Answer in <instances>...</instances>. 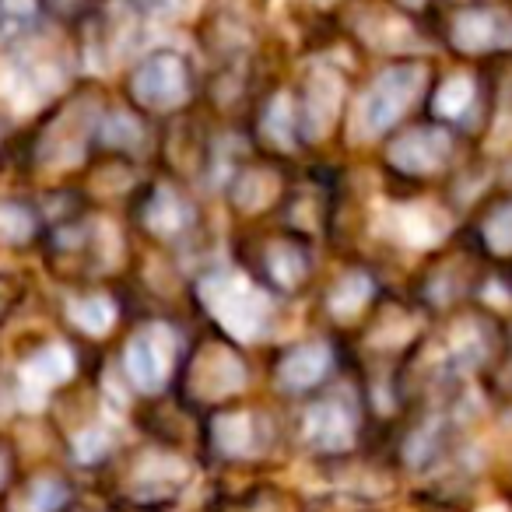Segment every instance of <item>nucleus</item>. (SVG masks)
Listing matches in <instances>:
<instances>
[{
	"mask_svg": "<svg viewBox=\"0 0 512 512\" xmlns=\"http://www.w3.org/2000/svg\"><path fill=\"white\" fill-rule=\"evenodd\" d=\"M193 383H197V393H204V397H225V393L242 390L246 372H242L235 355H228V351H221V348H211L197 362V369H193Z\"/></svg>",
	"mask_w": 512,
	"mask_h": 512,
	"instance_id": "10",
	"label": "nucleus"
},
{
	"mask_svg": "<svg viewBox=\"0 0 512 512\" xmlns=\"http://www.w3.org/2000/svg\"><path fill=\"white\" fill-rule=\"evenodd\" d=\"M57 4H78V0H57Z\"/></svg>",
	"mask_w": 512,
	"mask_h": 512,
	"instance_id": "31",
	"label": "nucleus"
},
{
	"mask_svg": "<svg viewBox=\"0 0 512 512\" xmlns=\"http://www.w3.org/2000/svg\"><path fill=\"white\" fill-rule=\"evenodd\" d=\"M172 358H176V337L162 323L137 330L127 344V376L134 379L137 390L158 393L172 372Z\"/></svg>",
	"mask_w": 512,
	"mask_h": 512,
	"instance_id": "4",
	"label": "nucleus"
},
{
	"mask_svg": "<svg viewBox=\"0 0 512 512\" xmlns=\"http://www.w3.org/2000/svg\"><path fill=\"white\" fill-rule=\"evenodd\" d=\"M74 372V358L67 348H60V344H50V348L36 351V355L25 362L22 369V379H25V390H36L39 397H43L50 386L64 383L67 376Z\"/></svg>",
	"mask_w": 512,
	"mask_h": 512,
	"instance_id": "12",
	"label": "nucleus"
},
{
	"mask_svg": "<svg viewBox=\"0 0 512 512\" xmlns=\"http://www.w3.org/2000/svg\"><path fill=\"white\" fill-rule=\"evenodd\" d=\"M67 502V488L53 477H39L29 491V512H57Z\"/></svg>",
	"mask_w": 512,
	"mask_h": 512,
	"instance_id": "21",
	"label": "nucleus"
},
{
	"mask_svg": "<svg viewBox=\"0 0 512 512\" xmlns=\"http://www.w3.org/2000/svg\"><path fill=\"white\" fill-rule=\"evenodd\" d=\"M0 484H4V460H0Z\"/></svg>",
	"mask_w": 512,
	"mask_h": 512,
	"instance_id": "29",
	"label": "nucleus"
},
{
	"mask_svg": "<svg viewBox=\"0 0 512 512\" xmlns=\"http://www.w3.org/2000/svg\"><path fill=\"white\" fill-rule=\"evenodd\" d=\"M369 295H372V281L365 278V274H348V278L337 285V292L330 295V309H334V316H341V320H351V316L362 313Z\"/></svg>",
	"mask_w": 512,
	"mask_h": 512,
	"instance_id": "16",
	"label": "nucleus"
},
{
	"mask_svg": "<svg viewBox=\"0 0 512 512\" xmlns=\"http://www.w3.org/2000/svg\"><path fill=\"white\" fill-rule=\"evenodd\" d=\"M106 137H109V144H120V148H141V127H137V120L127 113H116L113 120L106 123Z\"/></svg>",
	"mask_w": 512,
	"mask_h": 512,
	"instance_id": "26",
	"label": "nucleus"
},
{
	"mask_svg": "<svg viewBox=\"0 0 512 512\" xmlns=\"http://www.w3.org/2000/svg\"><path fill=\"white\" fill-rule=\"evenodd\" d=\"M148 8H155V11H172L179 4V0H144Z\"/></svg>",
	"mask_w": 512,
	"mask_h": 512,
	"instance_id": "27",
	"label": "nucleus"
},
{
	"mask_svg": "<svg viewBox=\"0 0 512 512\" xmlns=\"http://www.w3.org/2000/svg\"><path fill=\"white\" fill-rule=\"evenodd\" d=\"M484 512H505V509H498V505H491V509H484Z\"/></svg>",
	"mask_w": 512,
	"mask_h": 512,
	"instance_id": "30",
	"label": "nucleus"
},
{
	"mask_svg": "<svg viewBox=\"0 0 512 512\" xmlns=\"http://www.w3.org/2000/svg\"><path fill=\"white\" fill-rule=\"evenodd\" d=\"M397 228L411 246H432V242H439L442 232H446V214L435 211V207H428V204L400 207Z\"/></svg>",
	"mask_w": 512,
	"mask_h": 512,
	"instance_id": "13",
	"label": "nucleus"
},
{
	"mask_svg": "<svg viewBox=\"0 0 512 512\" xmlns=\"http://www.w3.org/2000/svg\"><path fill=\"white\" fill-rule=\"evenodd\" d=\"M71 320L78 323L81 330H88V334H106V330L113 327V320H116V309H113V302H109V299L95 295V299L74 302Z\"/></svg>",
	"mask_w": 512,
	"mask_h": 512,
	"instance_id": "17",
	"label": "nucleus"
},
{
	"mask_svg": "<svg viewBox=\"0 0 512 512\" xmlns=\"http://www.w3.org/2000/svg\"><path fill=\"white\" fill-rule=\"evenodd\" d=\"M200 299L218 316L221 327L239 337V341L260 337L267 330V320H271V302H267V295L260 292V288H253L235 271L207 274V278L200 281Z\"/></svg>",
	"mask_w": 512,
	"mask_h": 512,
	"instance_id": "1",
	"label": "nucleus"
},
{
	"mask_svg": "<svg viewBox=\"0 0 512 512\" xmlns=\"http://www.w3.org/2000/svg\"><path fill=\"white\" fill-rule=\"evenodd\" d=\"M36 18V0H0V29L18 32Z\"/></svg>",
	"mask_w": 512,
	"mask_h": 512,
	"instance_id": "24",
	"label": "nucleus"
},
{
	"mask_svg": "<svg viewBox=\"0 0 512 512\" xmlns=\"http://www.w3.org/2000/svg\"><path fill=\"white\" fill-rule=\"evenodd\" d=\"M306 439L313 442L316 449H327V453L348 449L351 442H355V418H351L348 407L337 404V400H323V404L309 407Z\"/></svg>",
	"mask_w": 512,
	"mask_h": 512,
	"instance_id": "7",
	"label": "nucleus"
},
{
	"mask_svg": "<svg viewBox=\"0 0 512 512\" xmlns=\"http://www.w3.org/2000/svg\"><path fill=\"white\" fill-rule=\"evenodd\" d=\"M344 85L330 67H316L313 78L306 88V127L309 137H323L337 120V109H341Z\"/></svg>",
	"mask_w": 512,
	"mask_h": 512,
	"instance_id": "9",
	"label": "nucleus"
},
{
	"mask_svg": "<svg viewBox=\"0 0 512 512\" xmlns=\"http://www.w3.org/2000/svg\"><path fill=\"white\" fill-rule=\"evenodd\" d=\"M60 74L64 71L57 64H50L46 57H32V60H15L4 81H8V95L25 109L43 102L60 85Z\"/></svg>",
	"mask_w": 512,
	"mask_h": 512,
	"instance_id": "8",
	"label": "nucleus"
},
{
	"mask_svg": "<svg viewBox=\"0 0 512 512\" xmlns=\"http://www.w3.org/2000/svg\"><path fill=\"white\" fill-rule=\"evenodd\" d=\"M267 264H271V274L278 278V285L295 288L302 278H306V253L299 246H274L271 256H267Z\"/></svg>",
	"mask_w": 512,
	"mask_h": 512,
	"instance_id": "18",
	"label": "nucleus"
},
{
	"mask_svg": "<svg viewBox=\"0 0 512 512\" xmlns=\"http://www.w3.org/2000/svg\"><path fill=\"white\" fill-rule=\"evenodd\" d=\"M404 4H407V8H418V4H421V0H404Z\"/></svg>",
	"mask_w": 512,
	"mask_h": 512,
	"instance_id": "28",
	"label": "nucleus"
},
{
	"mask_svg": "<svg viewBox=\"0 0 512 512\" xmlns=\"http://www.w3.org/2000/svg\"><path fill=\"white\" fill-rule=\"evenodd\" d=\"M32 235V218L22 207H4L0 211V239L4 242H25Z\"/></svg>",
	"mask_w": 512,
	"mask_h": 512,
	"instance_id": "25",
	"label": "nucleus"
},
{
	"mask_svg": "<svg viewBox=\"0 0 512 512\" xmlns=\"http://www.w3.org/2000/svg\"><path fill=\"white\" fill-rule=\"evenodd\" d=\"M109 446H113V435L106 428H88L74 439V453H78L81 463H95L99 456L109 453Z\"/></svg>",
	"mask_w": 512,
	"mask_h": 512,
	"instance_id": "23",
	"label": "nucleus"
},
{
	"mask_svg": "<svg viewBox=\"0 0 512 512\" xmlns=\"http://www.w3.org/2000/svg\"><path fill=\"white\" fill-rule=\"evenodd\" d=\"M327 369H330V348L323 341H313L288 351L278 369V379L288 390H309V386H316L327 376Z\"/></svg>",
	"mask_w": 512,
	"mask_h": 512,
	"instance_id": "11",
	"label": "nucleus"
},
{
	"mask_svg": "<svg viewBox=\"0 0 512 512\" xmlns=\"http://www.w3.org/2000/svg\"><path fill=\"white\" fill-rule=\"evenodd\" d=\"M453 46L463 53L505 50V46H512V15L498 8L463 11L453 22Z\"/></svg>",
	"mask_w": 512,
	"mask_h": 512,
	"instance_id": "5",
	"label": "nucleus"
},
{
	"mask_svg": "<svg viewBox=\"0 0 512 512\" xmlns=\"http://www.w3.org/2000/svg\"><path fill=\"white\" fill-rule=\"evenodd\" d=\"M453 141L442 130H411L390 148V158L397 169L404 172H435L439 165H446Z\"/></svg>",
	"mask_w": 512,
	"mask_h": 512,
	"instance_id": "6",
	"label": "nucleus"
},
{
	"mask_svg": "<svg viewBox=\"0 0 512 512\" xmlns=\"http://www.w3.org/2000/svg\"><path fill=\"white\" fill-rule=\"evenodd\" d=\"M134 99L148 109H176L190 99V71L179 53H151L134 74Z\"/></svg>",
	"mask_w": 512,
	"mask_h": 512,
	"instance_id": "3",
	"label": "nucleus"
},
{
	"mask_svg": "<svg viewBox=\"0 0 512 512\" xmlns=\"http://www.w3.org/2000/svg\"><path fill=\"white\" fill-rule=\"evenodd\" d=\"M421 85H425V67L421 64H397L390 71H383L372 88L362 95L358 106V130L365 137H376L383 130H390L400 116L407 113L414 99H418Z\"/></svg>",
	"mask_w": 512,
	"mask_h": 512,
	"instance_id": "2",
	"label": "nucleus"
},
{
	"mask_svg": "<svg viewBox=\"0 0 512 512\" xmlns=\"http://www.w3.org/2000/svg\"><path fill=\"white\" fill-rule=\"evenodd\" d=\"M264 134L271 137L274 144H281V148H292L295 113H292V102H288V95H278V99L271 102V109L264 113Z\"/></svg>",
	"mask_w": 512,
	"mask_h": 512,
	"instance_id": "19",
	"label": "nucleus"
},
{
	"mask_svg": "<svg viewBox=\"0 0 512 512\" xmlns=\"http://www.w3.org/2000/svg\"><path fill=\"white\" fill-rule=\"evenodd\" d=\"M214 442L228 456H249L256 453V421L253 414H225L214 425Z\"/></svg>",
	"mask_w": 512,
	"mask_h": 512,
	"instance_id": "15",
	"label": "nucleus"
},
{
	"mask_svg": "<svg viewBox=\"0 0 512 512\" xmlns=\"http://www.w3.org/2000/svg\"><path fill=\"white\" fill-rule=\"evenodd\" d=\"M470 102H474V85H470V78H449L446 85L439 88V95H435V109H439L442 116H463L470 109Z\"/></svg>",
	"mask_w": 512,
	"mask_h": 512,
	"instance_id": "20",
	"label": "nucleus"
},
{
	"mask_svg": "<svg viewBox=\"0 0 512 512\" xmlns=\"http://www.w3.org/2000/svg\"><path fill=\"white\" fill-rule=\"evenodd\" d=\"M484 242H488L495 253H512V204L488 218V225H484Z\"/></svg>",
	"mask_w": 512,
	"mask_h": 512,
	"instance_id": "22",
	"label": "nucleus"
},
{
	"mask_svg": "<svg viewBox=\"0 0 512 512\" xmlns=\"http://www.w3.org/2000/svg\"><path fill=\"white\" fill-rule=\"evenodd\" d=\"M144 218H148L151 232L176 235V232H183V228L190 225L193 211L176 190H158L155 197L148 200V207H144Z\"/></svg>",
	"mask_w": 512,
	"mask_h": 512,
	"instance_id": "14",
	"label": "nucleus"
}]
</instances>
